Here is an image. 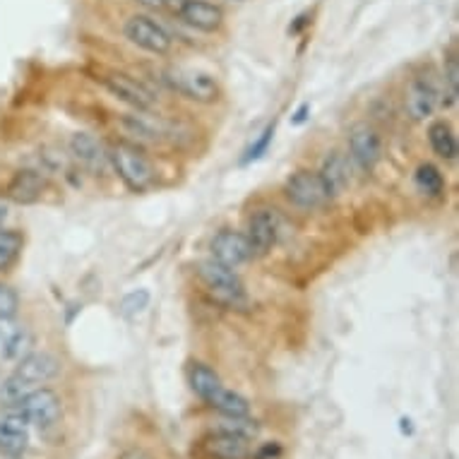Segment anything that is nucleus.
Listing matches in <instances>:
<instances>
[{
    "label": "nucleus",
    "instance_id": "obj_34",
    "mask_svg": "<svg viewBox=\"0 0 459 459\" xmlns=\"http://www.w3.org/2000/svg\"><path fill=\"white\" fill-rule=\"evenodd\" d=\"M0 459H20V457H8V455H0Z\"/></svg>",
    "mask_w": 459,
    "mask_h": 459
},
{
    "label": "nucleus",
    "instance_id": "obj_5",
    "mask_svg": "<svg viewBox=\"0 0 459 459\" xmlns=\"http://www.w3.org/2000/svg\"><path fill=\"white\" fill-rule=\"evenodd\" d=\"M123 34L130 44H135L137 48H143L154 56H166L174 46L171 34L164 30V24H159L157 20H152L150 15H133L126 20Z\"/></svg>",
    "mask_w": 459,
    "mask_h": 459
},
{
    "label": "nucleus",
    "instance_id": "obj_1",
    "mask_svg": "<svg viewBox=\"0 0 459 459\" xmlns=\"http://www.w3.org/2000/svg\"><path fill=\"white\" fill-rule=\"evenodd\" d=\"M108 161L116 169V174L121 176V181L128 186L133 193H143L154 183V169L152 161L130 143H116L108 150Z\"/></svg>",
    "mask_w": 459,
    "mask_h": 459
},
{
    "label": "nucleus",
    "instance_id": "obj_29",
    "mask_svg": "<svg viewBox=\"0 0 459 459\" xmlns=\"http://www.w3.org/2000/svg\"><path fill=\"white\" fill-rule=\"evenodd\" d=\"M279 455H281V447H279L277 443H270L257 452V459H277Z\"/></svg>",
    "mask_w": 459,
    "mask_h": 459
},
{
    "label": "nucleus",
    "instance_id": "obj_22",
    "mask_svg": "<svg viewBox=\"0 0 459 459\" xmlns=\"http://www.w3.org/2000/svg\"><path fill=\"white\" fill-rule=\"evenodd\" d=\"M414 183L419 193H423L426 197H437L443 195L445 190V178L443 174L437 171V166L433 164H421L416 169Z\"/></svg>",
    "mask_w": 459,
    "mask_h": 459
},
{
    "label": "nucleus",
    "instance_id": "obj_16",
    "mask_svg": "<svg viewBox=\"0 0 459 459\" xmlns=\"http://www.w3.org/2000/svg\"><path fill=\"white\" fill-rule=\"evenodd\" d=\"M70 150H73V157L90 169L91 174H101L108 164V152L104 150V144L99 143L97 137L90 135V133H77L70 140Z\"/></svg>",
    "mask_w": 459,
    "mask_h": 459
},
{
    "label": "nucleus",
    "instance_id": "obj_12",
    "mask_svg": "<svg viewBox=\"0 0 459 459\" xmlns=\"http://www.w3.org/2000/svg\"><path fill=\"white\" fill-rule=\"evenodd\" d=\"M31 351V332L13 317H0V363H17Z\"/></svg>",
    "mask_w": 459,
    "mask_h": 459
},
{
    "label": "nucleus",
    "instance_id": "obj_11",
    "mask_svg": "<svg viewBox=\"0 0 459 459\" xmlns=\"http://www.w3.org/2000/svg\"><path fill=\"white\" fill-rule=\"evenodd\" d=\"M17 368L13 376L20 377L27 387L31 390H37L44 383L53 380V377L58 376V370H61V361L56 359V356L46 354V351H30V354L24 356L22 361L15 363Z\"/></svg>",
    "mask_w": 459,
    "mask_h": 459
},
{
    "label": "nucleus",
    "instance_id": "obj_19",
    "mask_svg": "<svg viewBox=\"0 0 459 459\" xmlns=\"http://www.w3.org/2000/svg\"><path fill=\"white\" fill-rule=\"evenodd\" d=\"M44 186V176L37 171H17L8 186V197L17 204H31L41 197Z\"/></svg>",
    "mask_w": 459,
    "mask_h": 459
},
{
    "label": "nucleus",
    "instance_id": "obj_33",
    "mask_svg": "<svg viewBox=\"0 0 459 459\" xmlns=\"http://www.w3.org/2000/svg\"><path fill=\"white\" fill-rule=\"evenodd\" d=\"M130 455H133V459H144L143 455H140V452H130ZM123 459H128V455H126V457H123Z\"/></svg>",
    "mask_w": 459,
    "mask_h": 459
},
{
    "label": "nucleus",
    "instance_id": "obj_20",
    "mask_svg": "<svg viewBox=\"0 0 459 459\" xmlns=\"http://www.w3.org/2000/svg\"><path fill=\"white\" fill-rule=\"evenodd\" d=\"M429 143H430V147H433V152H436L440 159H447V161H452V159L457 157V137H455L452 128L445 121L430 123Z\"/></svg>",
    "mask_w": 459,
    "mask_h": 459
},
{
    "label": "nucleus",
    "instance_id": "obj_24",
    "mask_svg": "<svg viewBox=\"0 0 459 459\" xmlns=\"http://www.w3.org/2000/svg\"><path fill=\"white\" fill-rule=\"evenodd\" d=\"M217 430H224V433H231V436H238L243 437V440H250V437L257 436L260 426H257L253 419H248V416H224V419L219 421Z\"/></svg>",
    "mask_w": 459,
    "mask_h": 459
},
{
    "label": "nucleus",
    "instance_id": "obj_9",
    "mask_svg": "<svg viewBox=\"0 0 459 459\" xmlns=\"http://www.w3.org/2000/svg\"><path fill=\"white\" fill-rule=\"evenodd\" d=\"M349 152H351V159H354L359 169L373 171L377 161H380V154H383V143H380L377 130L368 123L354 126L351 133H349Z\"/></svg>",
    "mask_w": 459,
    "mask_h": 459
},
{
    "label": "nucleus",
    "instance_id": "obj_18",
    "mask_svg": "<svg viewBox=\"0 0 459 459\" xmlns=\"http://www.w3.org/2000/svg\"><path fill=\"white\" fill-rule=\"evenodd\" d=\"M320 178H323L325 188L330 193V197L342 195L351 183V174H349V161L344 154L332 152L330 157L325 159L323 169H320Z\"/></svg>",
    "mask_w": 459,
    "mask_h": 459
},
{
    "label": "nucleus",
    "instance_id": "obj_2",
    "mask_svg": "<svg viewBox=\"0 0 459 459\" xmlns=\"http://www.w3.org/2000/svg\"><path fill=\"white\" fill-rule=\"evenodd\" d=\"M161 80H164L169 87L178 94H183L186 99H193V101H200V104H212L219 99V84L217 80L203 70L193 68H169L161 73Z\"/></svg>",
    "mask_w": 459,
    "mask_h": 459
},
{
    "label": "nucleus",
    "instance_id": "obj_28",
    "mask_svg": "<svg viewBox=\"0 0 459 459\" xmlns=\"http://www.w3.org/2000/svg\"><path fill=\"white\" fill-rule=\"evenodd\" d=\"M272 137H274V126H267L263 135H260V140H257V143L253 144L248 152H246V157H243V164H248V161H255V159L263 157L264 150L270 147Z\"/></svg>",
    "mask_w": 459,
    "mask_h": 459
},
{
    "label": "nucleus",
    "instance_id": "obj_26",
    "mask_svg": "<svg viewBox=\"0 0 459 459\" xmlns=\"http://www.w3.org/2000/svg\"><path fill=\"white\" fill-rule=\"evenodd\" d=\"M445 94L450 97V101L455 104L459 97V63L457 56H447L445 61V80H443Z\"/></svg>",
    "mask_w": 459,
    "mask_h": 459
},
{
    "label": "nucleus",
    "instance_id": "obj_17",
    "mask_svg": "<svg viewBox=\"0 0 459 459\" xmlns=\"http://www.w3.org/2000/svg\"><path fill=\"white\" fill-rule=\"evenodd\" d=\"M204 452L214 459H246L250 455L248 440H243L238 436L217 430L210 437H204Z\"/></svg>",
    "mask_w": 459,
    "mask_h": 459
},
{
    "label": "nucleus",
    "instance_id": "obj_10",
    "mask_svg": "<svg viewBox=\"0 0 459 459\" xmlns=\"http://www.w3.org/2000/svg\"><path fill=\"white\" fill-rule=\"evenodd\" d=\"M101 82L113 97L121 99L126 104H130L137 111H152L157 106V99L152 94L143 82H137L130 75H123V73H111V75L101 77Z\"/></svg>",
    "mask_w": 459,
    "mask_h": 459
},
{
    "label": "nucleus",
    "instance_id": "obj_15",
    "mask_svg": "<svg viewBox=\"0 0 459 459\" xmlns=\"http://www.w3.org/2000/svg\"><path fill=\"white\" fill-rule=\"evenodd\" d=\"M248 246L253 255H264L274 248L279 238V217L272 210L255 212L248 221Z\"/></svg>",
    "mask_w": 459,
    "mask_h": 459
},
{
    "label": "nucleus",
    "instance_id": "obj_14",
    "mask_svg": "<svg viewBox=\"0 0 459 459\" xmlns=\"http://www.w3.org/2000/svg\"><path fill=\"white\" fill-rule=\"evenodd\" d=\"M178 17L197 31L212 34L224 24V10L210 3V0H181Z\"/></svg>",
    "mask_w": 459,
    "mask_h": 459
},
{
    "label": "nucleus",
    "instance_id": "obj_23",
    "mask_svg": "<svg viewBox=\"0 0 459 459\" xmlns=\"http://www.w3.org/2000/svg\"><path fill=\"white\" fill-rule=\"evenodd\" d=\"M24 238L20 231L0 229V272H5L22 253Z\"/></svg>",
    "mask_w": 459,
    "mask_h": 459
},
{
    "label": "nucleus",
    "instance_id": "obj_4",
    "mask_svg": "<svg viewBox=\"0 0 459 459\" xmlns=\"http://www.w3.org/2000/svg\"><path fill=\"white\" fill-rule=\"evenodd\" d=\"M15 409L24 416V421L30 426H37L39 430L53 429L63 416L61 397L48 387H37L34 392H30Z\"/></svg>",
    "mask_w": 459,
    "mask_h": 459
},
{
    "label": "nucleus",
    "instance_id": "obj_7",
    "mask_svg": "<svg viewBox=\"0 0 459 459\" xmlns=\"http://www.w3.org/2000/svg\"><path fill=\"white\" fill-rule=\"evenodd\" d=\"M286 197L296 204V207H303V210H316L320 204H325L330 200V193L325 188L320 174H313V171H296L286 178Z\"/></svg>",
    "mask_w": 459,
    "mask_h": 459
},
{
    "label": "nucleus",
    "instance_id": "obj_13",
    "mask_svg": "<svg viewBox=\"0 0 459 459\" xmlns=\"http://www.w3.org/2000/svg\"><path fill=\"white\" fill-rule=\"evenodd\" d=\"M250 246L246 234H238V231H231V229H224L219 231L214 238H212V260L226 264V267H241L243 263L250 260Z\"/></svg>",
    "mask_w": 459,
    "mask_h": 459
},
{
    "label": "nucleus",
    "instance_id": "obj_25",
    "mask_svg": "<svg viewBox=\"0 0 459 459\" xmlns=\"http://www.w3.org/2000/svg\"><path fill=\"white\" fill-rule=\"evenodd\" d=\"M147 306H150V291L147 289H137V291H130V294L123 296L121 313L126 317H133L137 313H143Z\"/></svg>",
    "mask_w": 459,
    "mask_h": 459
},
{
    "label": "nucleus",
    "instance_id": "obj_31",
    "mask_svg": "<svg viewBox=\"0 0 459 459\" xmlns=\"http://www.w3.org/2000/svg\"><path fill=\"white\" fill-rule=\"evenodd\" d=\"M306 113H308V104H303L301 108H299V111H296L294 123H303V121H306Z\"/></svg>",
    "mask_w": 459,
    "mask_h": 459
},
{
    "label": "nucleus",
    "instance_id": "obj_6",
    "mask_svg": "<svg viewBox=\"0 0 459 459\" xmlns=\"http://www.w3.org/2000/svg\"><path fill=\"white\" fill-rule=\"evenodd\" d=\"M197 274H200L204 284L210 286L212 294H217L226 303H234L236 306V303L246 301L243 281L234 272V267H226V264L217 263V260H204L197 267Z\"/></svg>",
    "mask_w": 459,
    "mask_h": 459
},
{
    "label": "nucleus",
    "instance_id": "obj_3",
    "mask_svg": "<svg viewBox=\"0 0 459 459\" xmlns=\"http://www.w3.org/2000/svg\"><path fill=\"white\" fill-rule=\"evenodd\" d=\"M440 106H445V87L437 77L423 73L409 82L407 111L414 121H426Z\"/></svg>",
    "mask_w": 459,
    "mask_h": 459
},
{
    "label": "nucleus",
    "instance_id": "obj_21",
    "mask_svg": "<svg viewBox=\"0 0 459 459\" xmlns=\"http://www.w3.org/2000/svg\"><path fill=\"white\" fill-rule=\"evenodd\" d=\"M219 385H221V380H219V376L210 366H204V363H193L190 366V387H193V392L200 399L210 397Z\"/></svg>",
    "mask_w": 459,
    "mask_h": 459
},
{
    "label": "nucleus",
    "instance_id": "obj_8",
    "mask_svg": "<svg viewBox=\"0 0 459 459\" xmlns=\"http://www.w3.org/2000/svg\"><path fill=\"white\" fill-rule=\"evenodd\" d=\"M30 447V423L15 407L0 411V455L22 457Z\"/></svg>",
    "mask_w": 459,
    "mask_h": 459
},
{
    "label": "nucleus",
    "instance_id": "obj_32",
    "mask_svg": "<svg viewBox=\"0 0 459 459\" xmlns=\"http://www.w3.org/2000/svg\"><path fill=\"white\" fill-rule=\"evenodd\" d=\"M399 423H402V430H404V433H411V426H409L411 421H409V419H402Z\"/></svg>",
    "mask_w": 459,
    "mask_h": 459
},
{
    "label": "nucleus",
    "instance_id": "obj_27",
    "mask_svg": "<svg viewBox=\"0 0 459 459\" xmlns=\"http://www.w3.org/2000/svg\"><path fill=\"white\" fill-rule=\"evenodd\" d=\"M20 306V296L13 286L0 284V317H13Z\"/></svg>",
    "mask_w": 459,
    "mask_h": 459
},
{
    "label": "nucleus",
    "instance_id": "obj_30",
    "mask_svg": "<svg viewBox=\"0 0 459 459\" xmlns=\"http://www.w3.org/2000/svg\"><path fill=\"white\" fill-rule=\"evenodd\" d=\"M135 3H140V5L150 10H164L169 5V0H135Z\"/></svg>",
    "mask_w": 459,
    "mask_h": 459
}]
</instances>
